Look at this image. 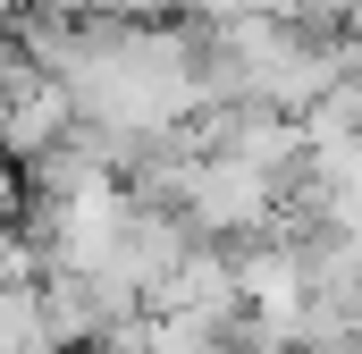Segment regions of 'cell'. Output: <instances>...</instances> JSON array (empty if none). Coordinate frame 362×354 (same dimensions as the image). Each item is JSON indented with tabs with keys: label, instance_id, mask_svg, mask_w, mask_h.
<instances>
[{
	"label": "cell",
	"instance_id": "cell-1",
	"mask_svg": "<svg viewBox=\"0 0 362 354\" xmlns=\"http://www.w3.org/2000/svg\"><path fill=\"white\" fill-rule=\"evenodd\" d=\"M0 211H8V177H0Z\"/></svg>",
	"mask_w": 362,
	"mask_h": 354
}]
</instances>
